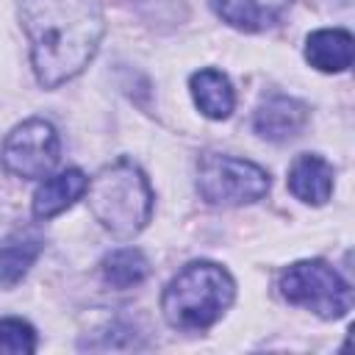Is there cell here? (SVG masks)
Here are the masks:
<instances>
[{
	"instance_id": "obj_1",
	"label": "cell",
	"mask_w": 355,
	"mask_h": 355,
	"mask_svg": "<svg viewBox=\"0 0 355 355\" xmlns=\"http://www.w3.org/2000/svg\"><path fill=\"white\" fill-rule=\"evenodd\" d=\"M19 19L31 42L33 72L47 89L83 72L105 31L100 0H22Z\"/></svg>"
},
{
	"instance_id": "obj_2",
	"label": "cell",
	"mask_w": 355,
	"mask_h": 355,
	"mask_svg": "<svg viewBox=\"0 0 355 355\" xmlns=\"http://www.w3.org/2000/svg\"><path fill=\"white\" fill-rule=\"evenodd\" d=\"M233 294L236 286L227 269L211 261H194L169 280L161 297V311L178 330H205L230 308Z\"/></svg>"
},
{
	"instance_id": "obj_3",
	"label": "cell",
	"mask_w": 355,
	"mask_h": 355,
	"mask_svg": "<svg viewBox=\"0 0 355 355\" xmlns=\"http://www.w3.org/2000/svg\"><path fill=\"white\" fill-rule=\"evenodd\" d=\"M86 191L94 219L116 239H133L153 216L150 183L144 172L130 161L105 166Z\"/></svg>"
},
{
	"instance_id": "obj_4",
	"label": "cell",
	"mask_w": 355,
	"mask_h": 355,
	"mask_svg": "<svg viewBox=\"0 0 355 355\" xmlns=\"http://www.w3.org/2000/svg\"><path fill=\"white\" fill-rule=\"evenodd\" d=\"M280 294L322 319H338L352 308V288L324 261H297L280 275Z\"/></svg>"
},
{
	"instance_id": "obj_5",
	"label": "cell",
	"mask_w": 355,
	"mask_h": 355,
	"mask_svg": "<svg viewBox=\"0 0 355 355\" xmlns=\"http://www.w3.org/2000/svg\"><path fill=\"white\" fill-rule=\"evenodd\" d=\"M197 189L211 205H247L269 191V175L252 161L205 153L197 161Z\"/></svg>"
},
{
	"instance_id": "obj_6",
	"label": "cell",
	"mask_w": 355,
	"mask_h": 355,
	"mask_svg": "<svg viewBox=\"0 0 355 355\" xmlns=\"http://www.w3.org/2000/svg\"><path fill=\"white\" fill-rule=\"evenodd\" d=\"M58 150L61 144L55 128L44 119H28L6 136L0 161L19 178H44L58 164Z\"/></svg>"
},
{
	"instance_id": "obj_7",
	"label": "cell",
	"mask_w": 355,
	"mask_h": 355,
	"mask_svg": "<svg viewBox=\"0 0 355 355\" xmlns=\"http://www.w3.org/2000/svg\"><path fill=\"white\" fill-rule=\"evenodd\" d=\"M308 122V108L294 97H269L255 111V133L269 141L294 139Z\"/></svg>"
},
{
	"instance_id": "obj_8",
	"label": "cell",
	"mask_w": 355,
	"mask_h": 355,
	"mask_svg": "<svg viewBox=\"0 0 355 355\" xmlns=\"http://www.w3.org/2000/svg\"><path fill=\"white\" fill-rule=\"evenodd\" d=\"M86 189H89V178L80 169H64V172L47 178L33 194V216L36 219L58 216L75 200H80L86 194Z\"/></svg>"
},
{
	"instance_id": "obj_9",
	"label": "cell",
	"mask_w": 355,
	"mask_h": 355,
	"mask_svg": "<svg viewBox=\"0 0 355 355\" xmlns=\"http://www.w3.org/2000/svg\"><path fill=\"white\" fill-rule=\"evenodd\" d=\"M288 189L302 202H327L333 194V166L322 155H300L288 169Z\"/></svg>"
},
{
	"instance_id": "obj_10",
	"label": "cell",
	"mask_w": 355,
	"mask_h": 355,
	"mask_svg": "<svg viewBox=\"0 0 355 355\" xmlns=\"http://www.w3.org/2000/svg\"><path fill=\"white\" fill-rule=\"evenodd\" d=\"M44 250V239L36 230H14L0 241V286L11 288L17 286L39 252Z\"/></svg>"
},
{
	"instance_id": "obj_11",
	"label": "cell",
	"mask_w": 355,
	"mask_h": 355,
	"mask_svg": "<svg viewBox=\"0 0 355 355\" xmlns=\"http://www.w3.org/2000/svg\"><path fill=\"white\" fill-rule=\"evenodd\" d=\"M211 6L233 28L263 31L288 11L291 0H211Z\"/></svg>"
},
{
	"instance_id": "obj_12",
	"label": "cell",
	"mask_w": 355,
	"mask_h": 355,
	"mask_svg": "<svg viewBox=\"0 0 355 355\" xmlns=\"http://www.w3.org/2000/svg\"><path fill=\"white\" fill-rule=\"evenodd\" d=\"M305 58L319 72H344L352 64V33L341 28H324L308 36Z\"/></svg>"
},
{
	"instance_id": "obj_13",
	"label": "cell",
	"mask_w": 355,
	"mask_h": 355,
	"mask_svg": "<svg viewBox=\"0 0 355 355\" xmlns=\"http://www.w3.org/2000/svg\"><path fill=\"white\" fill-rule=\"evenodd\" d=\"M191 97L197 103V108L211 116V119H225L230 116L233 105H236V94L230 80L219 72V69H200L191 75Z\"/></svg>"
},
{
	"instance_id": "obj_14",
	"label": "cell",
	"mask_w": 355,
	"mask_h": 355,
	"mask_svg": "<svg viewBox=\"0 0 355 355\" xmlns=\"http://www.w3.org/2000/svg\"><path fill=\"white\" fill-rule=\"evenodd\" d=\"M150 272V263L147 258L133 250V247H122V250H114L111 255L103 258V280L114 288H130V286H139Z\"/></svg>"
},
{
	"instance_id": "obj_15",
	"label": "cell",
	"mask_w": 355,
	"mask_h": 355,
	"mask_svg": "<svg viewBox=\"0 0 355 355\" xmlns=\"http://www.w3.org/2000/svg\"><path fill=\"white\" fill-rule=\"evenodd\" d=\"M0 349L11 355H28L36 349V333L22 319H0Z\"/></svg>"
}]
</instances>
